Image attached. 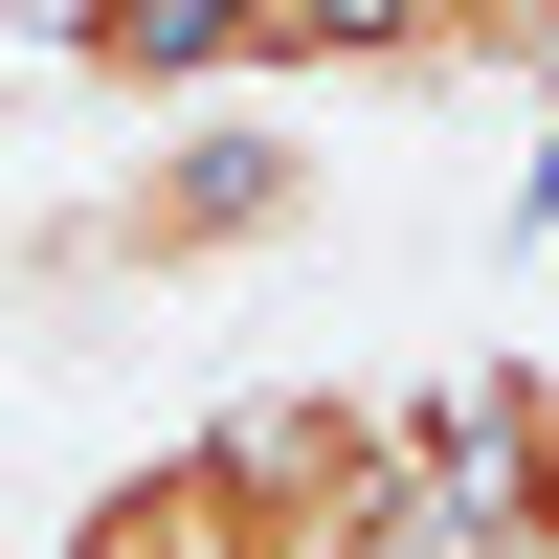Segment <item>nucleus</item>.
Here are the masks:
<instances>
[{"instance_id":"7ed1b4c3","label":"nucleus","mask_w":559,"mask_h":559,"mask_svg":"<svg viewBox=\"0 0 559 559\" xmlns=\"http://www.w3.org/2000/svg\"><path fill=\"white\" fill-rule=\"evenodd\" d=\"M559 0H269L247 68H537Z\"/></svg>"},{"instance_id":"f257e3e1","label":"nucleus","mask_w":559,"mask_h":559,"mask_svg":"<svg viewBox=\"0 0 559 559\" xmlns=\"http://www.w3.org/2000/svg\"><path fill=\"white\" fill-rule=\"evenodd\" d=\"M202 471L247 492L269 559H381L403 537V426H381V403H224Z\"/></svg>"},{"instance_id":"f03ea898","label":"nucleus","mask_w":559,"mask_h":559,"mask_svg":"<svg viewBox=\"0 0 559 559\" xmlns=\"http://www.w3.org/2000/svg\"><path fill=\"white\" fill-rule=\"evenodd\" d=\"M292 202H313V157H292V134H179L157 179H112L90 224H45V269H134V292H157V269H224V247H269Z\"/></svg>"},{"instance_id":"20e7f679","label":"nucleus","mask_w":559,"mask_h":559,"mask_svg":"<svg viewBox=\"0 0 559 559\" xmlns=\"http://www.w3.org/2000/svg\"><path fill=\"white\" fill-rule=\"evenodd\" d=\"M68 559H269V537H247V492H224L202 448H179V471H134V492H90V515H68Z\"/></svg>"}]
</instances>
